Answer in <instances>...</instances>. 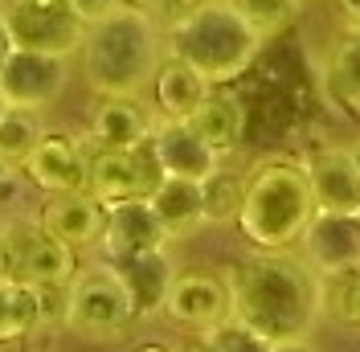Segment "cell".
Masks as SVG:
<instances>
[{
	"label": "cell",
	"instance_id": "obj_1",
	"mask_svg": "<svg viewBox=\"0 0 360 352\" xmlns=\"http://www.w3.org/2000/svg\"><path fill=\"white\" fill-rule=\"evenodd\" d=\"M229 315L262 332L266 340L311 336L315 320L323 315L319 303V275L295 250H258L229 266Z\"/></svg>",
	"mask_w": 360,
	"mask_h": 352
},
{
	"label": "cell",
	"instance_id": "obj_2",
	"mask_svg": "<svg viewBox=\"0 0 360 352\" xmlns=\"http://www.w3.org/2000/svg\"><path fill=\"white\" fill-rule=\"evenodd\" d=\"M160 25L139 4H115L103 17H94L86 42L78 49L82 78L94 94H139L152 87L160 66Z\"/></svg>",
	"mask_w": 360,
	"mask_h": 352
},
{
	"label": "cell",
	"instance_id": "obj_3",
	"mask_svg": "<svg viewBox=\"0 0 360 352\" xmlns=\"http://www.w3.org/2000/svg\"><path fill=\"white\" fill-rule=\"evenodd\" d=\"M315 218L307 164L295 156H266L246 176L238 230L254 250H295Z\"/></svg>",
	"mask_w": 360,
	"mask_h": 352
},
{
	"label": "cell",
	"instance_id": "obj_4",
	"mask_svg": "<svg viewBox=\"0 0 360 352\" xmlns=\"http://www.w3.org/2000/svg\"><path fill=\"white\" fill-rule=\"evenodd\" d=\"M262 45L266 42L246 25V17L233 8V0L188 4L168 25V54H176L193 70H201L213 87L242 78L254 66V58L262 54Z\"/></svg>",
	"mask_w": 360,
	"mask_h": 352
},
{
	"label": "cell",
	"instance_id": "obj_5",
	"mask_svg": "<svg viewBox=\"0 0 360 352\" xmlns=\"http://www.w3.org/2000/svg\"><path fill=\"white\" fill-rule=\"evenodd\" d=\"M0 21L8 25L17 49H37L58 58H74L90 29V21L70 0H4Z\"/></svg>",
	"mask_w": 360,
	"mask_h": 352
},
{
	"label": "cell",
	"instance_id": "obj_6",
	"mask_svg": "<svg viewBox=\"0 0 360 352\" xmlns=\"http://www.w3.org/2000/svg\"><path fill=\"white\" fill-rule=\"evenodd\" d=\"M139 320L131 308L127 287L119 283L111 266L107 270H90V275H74L66 287V328L86 336V340H115Z\"/></svg>",
	"mask_w": 360,
	"mask_h": 352
},
{
	"label": "cell",
	"instance_id": "obj_7",
	"mask_svg": "<svg viewBox=\"0 0 360 352\" xmlns=\"http://www.w3.org/2000/svg\"><path fill=\"white\" fill-rule=\"evenodd\" d=\"M8 275L29 287H70L78 275V250L58 242L41 225H8Z\"/></svg>",
	"mask_w": 360,
	"mask_h": 352
},
{
	"label": "cell",
	"instance_id": "obj_8",
	"mask_svg": "<svg viewBox=\"0 0 360 352\" xmlns=\"http://www.w3.org/2000/svg\"><path fill=\"white\" fill-rule=\"evenodd\" d=\"M160 164L152 144L143 148H94L86 168V193L103 205H119L131 197H148L160 184Z\"/></svg>",
	"mask_w": 360,
	"mask_h": 352
},
{
	"label": "cell",
	"instance_id": "obj_9",
	"mask_svg": "<svg viewBox=\"0 0 360 352\" xmlns=\"http://www.w3.org/2000/svg\"><path fill=\"white\" fill-rule=\"evenodd\" d=\"M49 324H66V287H29L17 279L0 283V344L29 340Z\"/></svg>",
	"mask_w": 360,
	"mask_h": 352
},
{
	"label": "cell",
	"instance_id": "obj_10",
	"mask_svg": "<svg viewBox=\"0 0 360 352\" xmlns=\"http://www.w3.org/2000/svg\"><path fill=\"white\" fill-rule=\"evenodd\" d=\"M66 87V58L37 54V49H13V58L0 70V99L4 107L41 111Z\"/></svg>",
	"mask_w": 360,
	"mask_h": 352
},
{
	"label": "cell",
	"instance_id": "obj_11",
	"mask_svg": "<svg viewBox=\"0 0 360 352\" xmlns=\"http://www.w3.org/2000/svg\"><path fill=\"white\" fill-rule=\"evenodd\" d=\"M299 254L315 266V275L356 270L360 266V218L315 209V218L307 221V230L299 238Z\"/></svg>",
	"mask_w": 360,
	"mask_h": 352
},
{
	"label": "cell",
	"instance_id": "obj_12",
	"mask_svg": "<svg viewBox=\"0 0 360 352\" xmlns=\"http://www.w3.org/2000/svg\"><path fill=\"white\" fill-rule=\"evenodd\" d=\"M152 156H156L164 176H188V180H205L221 168V152H213L201 135L193 132L188 119H160L152 127Z\"/></svg>",
	"mask_w": 360,
	"mask_h": 352
},
{
	"label": "cell",
	"instance_id": "obj_13",
	"mask_svg": "<svg viewBox=\"0 0 360 352\" xmlns=\"http://www.w3.org/2000/svg\"><path fill=\"white\" fill-rule=\"evenodd\" d=\"M164 315L184 328H213L229 315V287L217 275H201V270H184L172 279L168 295H164Z\"/></svg>",
	"mask_w": 360,
	"mask_h": 352
},
{
	"label": "cell",
	"instance_id": "obj_14",
	"mask_svg": "<svg viewBox=\"0 0 360 352\" xmlns=\"http://www.w3.org/2000/svg\"><path fill=\"white\" fill-rule=\"evenodd\" d=\"M37 225L49 230L58 242L86 250V246H103V230H107V205L94 201L86 189L78 193H49V201L37 213Z\"/></svg>",
	"mask_w": 360,
	"mask_h": 352
},
{
	"label": "cell",
	"instance_id": "obj_15",
	"mask_svg": "<svg viewBox=\"0 0 360 352\" xmlns=\"http://www.w3.org/2000/svg\"><path fill=\"white\" fill-rule=\"evenodd\" d=\"M86 168H90V152L70 135H41L37 148L25 156L21 164V172L45 193H78V189H86Z\"/></svg>",
	"mask_w": 360,
	"mask_h": 352
},
{
	"label": "cell",
	"instance_id": "obj_16",
	"mask_svg": "<svg viewBox=\"0 0 360 352\" xmlns=\"http://www.w3.org/2000/svg\"><path fill=\"white\" fill-rule=\"evenodd\" d=\"M315 193V209L360 218V168L348 148H323L303 160Z\"/></svg>",
	"mask_w": 360,
	"mask_h": 352
},
{
	"label": "cell",
	"instance_id": "obj_17",
	"mask_svg": "<svg viewBox=\"0 0 360 352\" xmlns=\"http://www.w3.org/2000/svg\"><path fill=\"white\" fill-rule=\"evenodd\" d=\"M156 246H168V234L160 225L156 209L148 197H131L119 201V205H107V230H103V250L107 258H127V254H139V250H156Z\"/></svg>",
	"mask_w": 360,
	"mask_h": 352
},
{
	"label": "cell",
	"instance_id": "obj_18",
	"mask_svg": "<svg viewBox=\"0 0 360 352\" xmlns=\"http://www.w3.org/2000/svg\"><path fill=\"white\" fill-rule=\"evenodd\" d=\"M111 270L119 275V283L127 287L135 315H156V311H164V295H168V287L176 279V266H172L164 246L139 250V254H127V258H115Z\"/></svg>",
	"mask_w": 360,
	"mask_h": 352
},
{
	"label": "cell",
	"instance_id": "obj_19",
	"mask_svg": "<svg viewBox=\"0 0 360 352\" xmlns=\"http://www.w3.org/2000/svg\"><path fill=\"white\" fill-rule=\"evenodd\" d=\"M152 115L139 103V94H107L98 107H94V119H90V139L94 148H143L152 139Z\"/></svg>",
	"mask_w": 360,
	"mask_h": 352
},
{
	"label": "cell",
	"instance_id": "obj_20",
	"mask_svg": "<svg viewBox=\"0 0 360 352\" xmlns=\"http://www.w3.org/2000/svg\"><path fill=\"white\" fill-rule=\"evenodd\" d=\"M152 87H156V111L160 119H193L197 107L205 103V94L213 90V82L205 78L201 70H193L184 58L176 54H164L156 66V78H152Z\"/></svg>",
	"mask_w": 360,
	"mask_h": 352
},
{
	"label": "cell",
	"instance_id": "obj_21",
	"mask_svg": "<svg viewBox=\"0 0 360 352\" xmlns=\"http://www.w3.org/2000/svg\"><path fill=\"white\" fill-rule=\"evenodd\" d=\"M152 209H156L160 225L172 238H193L205 221V197H201V180H188V176H160V184L148 193Z\"/></svg>",
	"mask_w": 360,
	"mask_h": 352
},
{
	"label": "cell",
	"instance_id": "obj_22",
	"mask_svg": "<svg viewBox=\"0 0 360 352\" xmlns=\"http://www.w3.org/2000/svg\"><path fill=\"white\" fill-rule=\"evenodd\" d=\"M188 123H193V132L201 135L213 152L225 156V152H233L242 144V135H246V107H242L238 94H229L225 87H213Z\"/></svg>",
	"mask_w": 360,
	"mask_h": 352
},
{
	"label": "cell",
	"instance_id": "obj_23",
	"mask_svg": "<svg viewBox=\"0 0 360 352\" xmlns=\"http://www.w3.org/2000/svg\"><path fill=\"white\" fill-rule=\"evenodd\" d=\"M323 87H328L332 103L360 115V29H348L344 42L332 49V58L323 66Z\"/></svg>",
	"mask_w": 360,
	"mask_h": 352
},
{
	"label": "cell",
	"instance_id": "obj_24",
	"mask_svg": "<svg viewBox=\"0 0 360 352\" xmlns=\"http://www.w3.org/2000/svg\"><path fill=\"white\" fill-rule=\"evenodd\" d=\"M41 123H37V111H25V107H4L0 111V164L13 172L21 168L25 156L37 148L41 139Z\"/></svg>",
	"mask_w": 360,
	"mask_h": 352
},
{
	"label": "cell",
	"instance_id": "obj_25",
	"mask_svg": "<svg viewBox=\"0 0 360 352\" xmlns=\"http://www.w3.org/2000/svg\"><path fill=\"white\" fill-rule=\"evenodd\" d=\"M242 193H246V176H233L217 168L213 176L201 180V197H205V221L209 225H225V221H238L242 213Z\"/></svg>",
	"mask_w": 360,
	"mask_h": 352
},
{
	"label": "cell",
	"instance_id": "obj_26",
	"mask_svg": "<svg viewBox=\"0 0 360 352\" xmlns=\"http://www.w3.org/2000/svg\"><path fill=\"white\" fill-rule=\"evenodd\" d=\"M319 303L336 320L360 328V266L340 270V275H319Z\"/></svg>",
	"mask_w": 360,
	"mask_h": 352
},
{
	"label": "cell",
	"instance_id": "obj_27",
	"mask_svg": "<svg viewBox=\"0 0 360 352\" xmlns=\"http://www.w3.org/2000/svg\"><path fill=\"white\" fill-rule=\"evenodd\" d=\"M233 8L246 17V25L266 42V37H278L287 25L299 17L303 0H233Z\"/></svg>",
	"mask_w": 360,
	"mask_h": 352
},
{
	"label": "cell",
	"instance_id": "obj_28",
	"mask_svg": "<svg viewBox=\"0 0 360 352\" xmlns=\"http://www.w3.org/2000/svg\"><path fill=\"white\" fill-rule=\"evenodd\" d=\"M205 340L217 352H270V344H274V340H266L262 332H254L250 324L233 320V315H225L221 324L205 328Z\"/></svg>",
	"mask_w": 360,
	"mask_h": 352
},
{
	"label": "cell",
	"instance_id": "obj_29",
	"mask_svg": "<svg viewBox=\"0 0 360 352\" xmlns=\"http://www.w3.org/2000/svg\"><path fill=\"white\" fill-rule=\"evenodd\" d=\"M70 4H74V8H78V13H82L86 21H94V17H103L107 8H115L119 0H70Z\"/></svg>",
	"mask_w": 360,
	"mask_h": 352
},
{
	"label": "cell",
	"instance_id": "obj_30",
	"mask_svg": "<svg viewBox=\"0 0 360 352\" xmlns=\"http://www.w3.org/2000/svg\"><path fill=\"white\" fill-rule=\"evenodd\" d=\"M270 352H319V348H315L307 336H291V340H274Z\"/></svg>",
	"mask_w": 360,
	"mask_h": 352
},
{
	"label": "cell",
	"instance_id": "obj_31",
	"mask_svg": "<svg viewBox=\"0 0 360 352\" xmlns=\"http://www.w3.org/2000/svg\"><path fill=\"white\" fill-rule=\"evenodd\" d=\"M340 4V17L348 21V29H360V0H336Z\"/></svg>",
	"mask_w": 360,
	"mask_h": 352
},
{
	"label": "cell",
	"instance_id": "obj_32",
	"mask_svg": "<svg viewBox=\"0 0 360 352\" xmlns=\"http://www.w3.org/2000/svg\"><path fill=\"white\" fill-rule=\"evenodd\" d=\"M13 49H17V45H13V33H8V25L0 21V70H4L8 58H13Z\"/></svg>",
	"mask_w": 360,
	"mask_h": 352
},
{
	"label": "cell",
	"instance_id": "obj_33",
	"mask_svg": "<svg viewBox=\"0 0 360 352\" xmlns=\"http://www.w3.org/2000/svg\"><path fill=\"white\" fill-rule=\"evenodd\" d=\"M4 279H13V275H8V246H4V234H0V283Z\"/></svg>",
	"mask_w": 360,
	"mask_h": 352
},
{
	"label": "cell",
	"instance_id": "obj_34",
	"mask_svg": "<svg viewBox=\"0 0 360 352\" xmlns=\"http://www.w3.org/2000/svg\"><path fill=\"white\" fill-rule=\"evenodd\" d=\"M180 352H217L209 340H197V344H188V348H180Z\"/></svg>",
	"mask_w": 360,
	"mask_h": 352
},
{
	"label": "cell",
	"instance_id": "obj_35",
	"mask_svg": "<svg viewBox=\"0 0 360 352\" xmlns=\"http://www.w3.org/2000/svg\"><path fill=\"white\" fill-rule=\"evenodd\" d=\"M348 152H352V160H356V168H360V135L352 139V148H348Z\"/></svg>",
	"mask_w": 360,
	"mask_h": 352
},
{
	"label": "cell",
	"instance_id": "obj_36",
	"mask_svg": "<svg viewBox=\"0 0 360 352\" xmlns=\"http://www.w3.org/2000/svg\"><path fill=\"white\" fill-rule=\"evenodd\" d=\"M135 352H168V348H160V344H143V348H135Z\"/></svg>",
	"mask_w": 360,
	"mask_h": 352
},
{
	"label": "cell",
	"instance_id": "obj_37",
	"mask_svg": "<svg viewBox=\"0 0 360 352\" xmlns=\"http://www.w3.org/2000/svg\"><path fill=\"white\" fill-rule=\"evenodd\" d=\"M4 172H8V168H4V164H0V180H4Z\"/></svg>",
	"mask_w": 360,
	"mask_h": 352
},
{
	"label": "cell",
	"instance_id": "obj_38",
	"mask_svg": "<svg viewBox=\"0 0 360 352\" xmlns=\"http://www.w3.org/2000/svg\"><path fill=\"white\" fill-rule=\"evenodd\" d=\"M0 111H4V99H0Z\"/></svg>",
	"mask_w": 360,
	"mask_h": 352
}]
</instances>
